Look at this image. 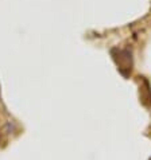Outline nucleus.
<instances>
[{
    "label": "nucleus",
    "instance_id": "nucleus-1",
    "mask_svg": "<svg viewBox=\"0 0 151 160\" xmlns=\"http://www.w3.org/2000/svg\"><path fill=\"white\" fill-rule=\"evenodd\" d=\"M150 160H151V158H150Z\"/></svg>",
    "mask_w": 151,
    "mask_h": 160
}]
</instances>
